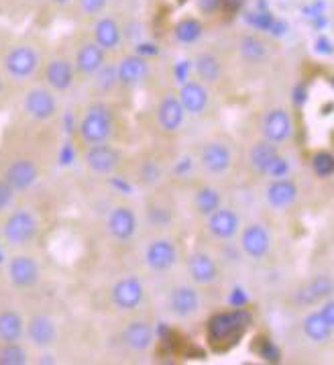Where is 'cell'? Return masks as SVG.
Masks as SVG:
<instances>
[{
  "label": "cell",
  "mask_w": 334,
  "mask_h": 365,
  "mask_svg": "<svg viewBox=\"0 0 334 365\" xmlns=\"http://www.w3.org/2000/svg\"><path fill=\"white\" fill-rule=\"evenodd\" d=\"M251 314L247 310H231V312H218L208 322V341L216 347L218 351L231 349L236 345L245 331L251 324Z\"/></svg>",
  "instance_id": "1"
},
{
  "label": "cell",
  "mask_w": 334,
  "mask_h": 365,
  "mask_svg": "<svg viewBox=\"0 0 334 365\" xmlns=\"http://www.w3.org/2000/svg\"><path fill=\"white\" fill-rule=\"evenodd\" d=\"M37 235V219L33 217V212L19 208L15 212H11L4 225H2V239L11 245V247H25L31 243Z\"/></svg>",
  "instance_id": "2"
},
{
  "label": "cell",
  "mask_w": 334,
  "mask_h": 365,
  "mask_svg": "<svg viewBox=\"0 0 334 365\" xmlns=\"http://www.w3.org/2000/svg\"><path fill=\"white\" fill-rule=\"evenodd\" d=\"M113 133V115L104 104H92L80 123V135L84 143H104Z\"/></svg>",
  "instance_id": "3"
},
{
  "label": "cell",
  "mask_w": 334,
  "mask_h": 365,
  "mask_svg": "<svg viewBox=\"0 0 334 365\" xmlns=\"http://www.w3.org/2000/svg\"><path fill=\"white\" fill-rule=\"evenodd\" d=\"M23 110L33 120H49L58 113V98L49 88H31L23 98Z\"/></svg>",
  "instance_id": "4"
},
{
  "label": "cell",
  "mask_w": 334,
  "mask_h": 365,
  "mask_svg": "<svg viewBox=\"0 0 334 365\" xmlns=\"http://www.w3.org/2000/svg\"><path fill=\"white\" fill-rule=\"evenodd\" d=\"M39 68V56L31 45H16L4 58V70L15 80H27Z\"/></svg>",
  "instance_id": "5"
},
{
  "label": "cell",
  "mask_w": 334,
  "mask_h": 365,
  "mask_svg": "<svg viewBox=\"0 0 334 365\" xmlns=\"http://www.w3.org/2000/svg\"><path fill=\"white\" fill-rule=\"evenodd\" d=\"M88 170L94 172L98 175H108L113 174L120 163V155L113 145H108L106 141L104 143H94L86 149V155H84Z\"/></svg>",
  "instance_id": "6"
},
{
  "label": "cell",
  "mask_w": 334,
  "mask_h": 365,
  "mask_svg": "<svg viewBox=\"0 0 334 365\" xmlns=\"http://www.w3.org/2000/svg\"><path fill=\"white\" fill-rule=\"evenodd\" d=\"M41 276V269H39V263L35 262V257L31 255H15L11 262H9V279L13 282V286L21 288V290H27L33 288Z\"/></svg>",
  "instance_id": "7"
},
{
  "label": "cell",
  "mask_w": 334,
  "mask_h": 365,
  "mask_svg": "<svg viewBox=\"0 0 334 365\" xmlns=\"http://www.w3.org/2000/svg\"><path fill=\"white\" fill-rule=\"evenodd\" d=\"M113 304L118 310H135L143 302V296H145V288H143V282L139 278H122L118 279L117 284L113 286Z\"/></svg>",
  "instance_id": "8"
},
{
  "label": "cell",
  "mask_w": 334,
  "mask_h": 365,
  "mask_svg": "<svg viewBox=\"0 0 334 365\" xmlns=\"http://www.w3.org/2000/svg\"><path fill=\"white\" fill-rule=\"evenodd\" d=\"M200 163H202L204 172L220 175L229 172V168L233 163V153H231L229 145H224L222 141H210L200 151Z\"/></svg>",
  "instance_id": "9"
},
{
  "label": "cell",
  "mask_w": 334,
  "mask_h": 365,
  "mask_svg": "<svg viewBox=\"0 0 334 365\" xmlns=\"http://www.w3.org/2000/svg\"><path fill=\"white\" fill-rule=\"evenodd\" d=\"M39 178V168L33 160L27 158H19L13 163H9V168L4 170V180L15 188V192L27 190L31 188Z\"/></svg>",
  "instance_id": "10"
},
{
  "label": "cell",
  "mask_w": 334,
  "mask_h": 365,
  "mask_svg": "<svg viewBox=\"0 0 334 365\" xmlns=\"http://www.w3.org/2000/svg\"><path fill=\"white\" fill-rule=\"evenodd\" d=\"M145 262L153 272H167L177 262V249L169 239H155L145 251Z\"/></svg>",
  "instance_id": "11"
},
{
  "label": "cell",
  "mask_w": 334,
  "mask_h": 365,
  "mask_svg": "<svg viewBox=\"0 0 334 365\" xmlns=\"http://www.w3.org/2000/svg\"><path fill=\"white\" fill-rule=\"evenodd\" d=\"M167 304H169V310L174 312L175 317L188 319V317H194L200 310V294H198L196 288L186 286V284L175 286L174 290L169 292Z\"/></svg>",
  "instance_id": "12"
},
{
  "label": "cell",
  "mask_w": 334,
  "mask_h": 365,
  "mask_svg": "<svg viewBox=\"0 0 334 365\" xmlns=\"http://www.w3.org/2000/svg\"><path fill=\"white\" fill-rule=\"evenodd\" d=\"M106 227L117 241H129L137 231V217L129 206H115L106 219Z\"/></svg>",
  "instance_id": "13"
},
{
  "label": "cell",
  "mask_w": 334,
  "mask_h": 365,
  "mask_svg": "<svg viewBox=\"0 0 334 365\" xmlns=\"http://www.w3.org/2000/svg\"><path fill=\"white\" fill-rule=\"evenodd\" d=\"M334 292V282L328 276H316V278L308 279L304 286L296 292L293 300L300 307H310L316 304L320 300H326Z\"/></svg>",
  "instance_id": "14"
},
{
  "label": "cell",
  "mask_w": 334,
  "mask_h": 365,
  "mask_svg": "<svg viewBox=\"0 0 334 365\" xmlns=\"http://www.w3.org/2000/svg\"><path fill=\"white\" fill-rule=\"evenodd\" d=\"M27 336H29L31 343L39 349L51 347L58 339V324L47 314H35L27 322Z\"/></svg>",
  "instance_id": "15"
},
{
  "label": "cell",
  "mask_w": 334,
  "mask_h": 365,
  "mask_svg": "<svg viewBox=\"0 0 334 365\" xmlns=\"http://www.w3.org/2000/svg\"><path fill=\"white\" fill-rule=\"evenodd\" d=\"M184 117H186V108L179 101V96L167 94L157 106V123L165 133L177 131L184 123Z\"/></svg>",
  "instance_id": "16"
},
{
  "label": "cell",
  "mask_w": 334,
  "mask_h": 365,
  "mask_svg": "<svg viewBox=\"0 0 334 365\" xmlns=\"http://www.w3.org/2000/svg\"><path fill=\"white\" fill-rule=\"evenodd\" d=\"M73 78H75V68L70 59L66 58H53L47 68H45V82L47 86L58 90V92H63L68 88H72Z\"/></svg>",
  "instance_id": "17"
},
{
  "label": "cell",
  "mask_w": 334,
  "mask_h": 365,
  "mask_svg": "<svg viewBox=\"0 0 334 365\" xmlns=\"http://www.w3.org/2000/svg\"><path fill=\"white\" fill-rule=\"evenodd\" d=\"M106 51L96 41L84 43L75 53V72L82 76H96L104 68Z\"/></svg>",
  "instance_id": "18"
},
{
  "label": "cell",
  "mask_w": 334,
  "mask_h": 365,
  "mask_svg": "<svg viewBox=\"0 0 334 365\" xmlns=\"http://www.w3.org/2000/svg\"><path fill=\"white\" fill-rule=\"evenodd\" d=\"M241 247H243V251L247 253L249 257L259 259L271 247V237H269L267 229L263 225L253 222V225L245 227V231L241 235Z\"/></svg>",
  "instance_id": "19"
},
{
  "label": "cell",
  "mask_w": 334,
  "mask_h": 365,
  "mask_svg": "<svg viewBox=\"0 0 334 365\" xmlns=\"http://www.w3.org/2000/svg\"><path fill=\"white\" fill-rule=\"evenodd\" d=\"M241 220L236 217V212L231 208H218L210 217H208V231L214 235L216 239H233L234 235L239 233Z\"/></svg>",
  "instance_id": "20"
},
{
  "label": "cell",
  "mask_w": 334,
  "mask_h": 365,
  "mask_svg": "<svg viewBox=\"0 0 334 365\" xmlns=\"http://www.w3.org/2000/svg\"><path fill=\"white\" fill-rule=\"evenodd\" d=\"M188 272L196 284H204V286L216 282L218 278L216 262H214L212 255H208L206 251H196V253L189 255Z\"/></svg>",
  "instance_id": "21"
},
{
  "label": "cell",
  "mask_w": 334,
  "mask_h": 365,
  "mask_svg": "<svg viewBox=\"0 0 334 365\" xmlns=\"http://www.w3.org/2000/svg\"><path fill=\"white\" fill-rule=\"evenodd\" d=\"M153 329L147 321H131L122 329V343L131 351L143 353L153 345Z\"/></svg>",
  "instance_id": "22"
},
{
  "label": "cell",
  "mask_w": 334,
  "mask_h": 365,
  "mask_svg": "<svg viewBox=\"0 0 334 365\" xmlns=\"http://www.w3.org/2000/svg\"><path fill=\"white\" fill-rule=\"evenodd\" d=\"M263 133L265 139L271 143H281L291 135V117L288 110L276 108L271 113H267V117L263 120Z\"/></svg>",
  "instance_id": "23"
},
{
  "label": "cell",
  "mask_w": 334,
  "mask_h": 365,
  "mask_svg": "<svg viewBox=\"0 0 334 365\" xmlns=\"http://www.w3.org/2000/svg\"><path fill=\"white\" fill-rule=\"evenodd\" d=\"M147 72H149V66L141 56H127V58L120 59V63L117 66L118 82L125 86L141 84L147 78Z\"/></svg>",
  "instance_id": "24"
},
{
  "label": "cell",
  "mask_w": 334,
  "mask_h": 365,
  "mask_svg": "<svg viewBox=\"0 0 334 365\" xmlns=\"http://www.w3.org/2000/svg\"><path fill=\"white\" fill-rule=\"evenodd\" d=\"M179 101L184 104L186 113L189 115H200L204 108L208 106V92L200 82H186L179 88Z\"/></svg>",
  "instance_id": "25"
},
{
  "label": "cell",
  "mask_w": 334,
  "mask_h": 365,
  "mask_svg": "<svg viewBox=\"0 0 334 365\" xmlns=\"http://www.w3.org/2000/svg\"><path fill=\"white\" fill-rule=\"evenodd\" d=\"M296 198H298V188L291 180L279 178L276 182H271L267 188V202L273 208H288L293 205Z\"/></svg>",
  "instance_id": "26"
},
{
  "label": "cell",
  "mask_w": 334,
  "mask_h": 365,
  "mask_svg": "<svg viewBox=\"0 0 334 365\" xmlns=\"http://www.w3.org/2000/svg\"><path fill=\"white\" fill-rule=\"evenodd\" d=\"M94 41L100 45L104 51L117 49L118 43H120V27H118L117 21L110 16L100 19L94 27Z\"/></svg>",
  "instance_id": "27"
},
{
  "label": "cell",
  "mask_w": 334,
  "mask_h": 365,
  "mask_svg": "<svg viewBox=\"0 0 334 365\" xmlns=\"http://www.w3.org/2000/svg\"><path fill=\"white\" fill-rule=\"evenodd\" d=\"M25 321L15 310L0 312V343H15L25 335Z\"/></svg>",
  "instance_id": "28"
},
{
  "label": "cell",
  "mask_w": 334,
  "mask_h": 365,
  "mask_svg": "<svg viewBox=\"0 0 334 365\" xmlns=\"http://www.w3.org/2000/svg\"><path fill=\"white\" fill-rule=\"evenodd\" d=\"M277 158H279V151H277L276 143H271V141L255 143L251 149V165L259 174H269V170L276 163Z\"/></svg>",
  "instance_id": "29"
},
{
  "label": "cell",
  "mask_w": 334,
  "mask_h": 365,
  "mask_svg": "<svg viewBox=\"0 0 334 365\" xmlns=\"http://www.w3.org/2000/svg\"><path fill=\"white\" fill-rule=\"evenodd\" d=\"M304 333L308 339H312V341H316V343H324L330 333H333V327L326 322V319L318 312H312V314H308L304 321Z\"/></svg>",
  "instance_id": "30"
},
{
  "label": "cell",
  "mask_w": 334,
  "mask_h": 365,
  "mask_svg": "<svg viewBox=\"0 0 334 365\" xmlns=\"http://www.w3.org/2000/svg\"><path fill=\"white\" fill-rule=\"evenodd\" d=\"M196 73L198 78L204 82H218L220 76H222V66H220V59L212 53H200L196 58Z\"/></svg>",
  "instance_id": "31"
},
{
  "label": "cell",
  "mask_w": 334,
  "mask_h": 365,
  "mask_svg": "<svg viewBox=\"0 0 334 365\" xmlns=\"http://www.w3.org/2000/svg\"><path fill=\"white\" fill-rule=\"evenodd\" d=\"M194 206L198 210V215L202 217H210L214 210L220 208V192L214 190L212 186H202L196 190L194 196Z\"/></svg>",
  "instance_id": "32"
},
{
  "label": "cell",
  "mask_w": 334,
  "mask_h": 365,
  "mask_svg": "<svg viewBox=\"0 0 334 365\" xmlns=\"http://www.w3.org/2000/svg\"><path fill=\"white\" fill-rule=\"evenodd\" d=\"M29 364V351L23 345L15 343H2L0 345V365H27Z\"/></svg>",
  "instance_id": "33"
},
{
  "label": "cell",
  "mask_w": 334,
  "mask_h": 365,
  "mask_svg": "<svg viewBox=\"0 0 334 365\" xmlns=\"http://www.w3.org/2000/svg\"><path fill=\"white\" fill-rule=\"evenodd\" d=\"M202 35V25L196 19H182L175 25V37L184 43H194Z\"/></svg>",
  "instance_id": "34"
},
{
  "label": "cell",
  "mask_w": 334,
  "mask_h": 365,
  "mask_svg": "<svg viewBox=\"0 0 334 365\" xmlns=\"http://www.w3.org/2000/svg\"><path fill=\"white\" fill-rule=\"evenodd\" d=\"M241 53H243V58L249 59V61H259V59L265 58V43H263L259 37H255V35H247V37H243L241 39Z\"/></svg>",
  "instance_id": "35"
},
{
  "label": "cell",
  "mask_w": 334,
  "mask_h": 365,
  "mask_svg": "<svg viewBox=\"0 0 334 365\" xmlns=\"http://www.w3.org/2000/svg\"><path fill=\"white\" fill-rule=\"evenodd\" d=\"M312 168H314V174L320 178H328L334 174V155L328 151H316L314 158H312Z\"/></svg>",
  "instance_id": "36"
},
{
  "label": "cell",
  "mask_w": 334,
  "mask_h": 365,
  "mask_svg": "<svg viewBox=\"0 0 334 365\" xmlns=\"http://www.w3.org/2000/svg\"><path fill=\"white\" fill-rule=\"evenodd\" d=\"M13 198H15V188L2 178L0 180V212H4L9 206L13 205Z\"/></svg>",
  "instance_id": "37"
},
{
  "label": "cell",
  "mask_w": 334,
  "mask_h": 365,
  "mask_svg": "<svg viewBox=\"0 0 334 365\" xmlns=\"http://www.w3.org/2000/svg\"><path fill=\"white\" fill-rule=\"evenodd\" d=\"M106 2L108 0H80V6L88 15H96V13H100L102 9L106 6Z\"/></svg>",
  "instance_id": "38"
},
{
  "label": "cell",
  "mask_w": 334,
  "mask_h": 365,
  "mask_svg": "<svg viewBox=\"0 0 334 365\" xmlns=\"http://www.w3.org/2000/svg\"><path fill=\"white\" fill-rule=\"evenodd\" d=\"M288 170H290L288 161L283 160V158H277L276 163H273L271 170H269V175H273V178H283V175L288 174Z\"/></svg>",
  "instance_id": "39"
},
{
  "label": "cell",
  "mask_w": 334,
  "mask_h": 365,
  "mask_svg": "<svg viewBox=\"0 0 334 365\" xmlns=\"http://www.w3.org/2000/svg\"><path fill=\"white\" fill-rule=\"evenodd\" d=\"M320 314L326 319V322L330 324L334 329V300H328V302H324V307L320 308Z\"/></svg>",
  "instance_id": "40"
},
{
  "label": "cell",
  "mask_w": 334,
  "mask_h": 365,
  "mask_svg": "<svg viewBox=\"0 0 334 365\" xmlns=\"http://www.w3.org/2000/svg\"><path fill=\"white\" fill-rule=\"evenodd\" d=\"M53 4H68V2H72V0H51Z\"/></svg>",
  "instance_id": "41"
},
{
  "label": "cell",
  "mask_w": 334,
  "mask_h": 365,
  "mask_svg": "<svg viewBox=\"0 0 334 365\" xmlns=\"http://www.w3.org/2000/svg\"><path fill=\"white\" fill-rule=\"evenodd\" d=\"M2 88H4V80H2V76H0V92H2Z\"/></svg>",
  "instance_id": "42"
}]
</instances>
